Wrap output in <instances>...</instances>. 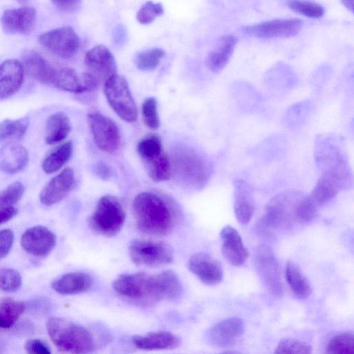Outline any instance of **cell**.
<instances>
[{
    "label": "cell",
    "mask_w": 354,
    "mask_h": 354,
    "mask_svg": "<svg viewBox=\"0 0 354 354\" xmlns=\"http://www.w3.org/2000/svg\"><path fill=\"white\" fill-rule=\"evenodd\" d=\"M317 212L309 195L295 190L284 191L270 201L258 223V230L268 236L288 232L312 221Z\"/></svg>",
    "instance_id": "6da1fadb"
},
{
    "label": "cell",
    "mask_w": 354,
    "mask_h": 354,
    "mask_svg": "<svg viewBox=\"0 0 354 354\" xmlns=\"http://www.w3.org/2000/svg\"><path fill=\"white\" fill-rule=\"evenodd\" d=\"M113 288L121 296L145 304L180 297L183 286L171 270L150 275L145 272L124 274L113 282Z\"/></svg>",
    "instance_id": "7a4b0ae2"
},
{
    "label": "cell",
    "mask_w": 354,
    "mask_h": 354,
    "mask_svg": "<svg viewBox=\"0 0 354 354\" xmlns=\"http://www.w3.org/2000/svg\"><path fill=\"white\" fill-rule=\"evenodd\" d=\"M138 228L153 236H166L173 229V218L167 205L151 192L138 194L133 202Z\"/></svg>",
    "instance_id": "3957f363"
},
{
    "label": "cell",
    "mask_w": 354,
    "mask_h": 354,
    "mask_svg": "<svg viewBox=\"0 0 354 354\" xmlns=\"http://www.w3.org/2000/svg\"><path fill=\"white\" fill-rule=\"evenodd\" d=\"M46 328L52 342L67 354H88L95 348L91 332L84 326L59 317H51Z\"/></svg>",
    "instance_id": "277c9868"
},
{
    "label": "cell",
    "mask_w": 354,
    "mask_h": 354,
    "mask_svg": "<svg viewBox=\"0 0 354 354\" xmlns=\"http://www.w3.org/2000/svg\"><path fill=\"white\" fill-rule=\"evenodd\" d=\"M136 150L151 180L158 183L170 178L171 164L158 135L151 134L142 138L137 145Z\"/></svg>",
    "instance_id": "5b68a950"
},
{
    "label": "cell",
    "mask_w": 354,
    "mask_h": 354,
    "mask_svg": "<svg viewBox=\"0 0 354 354\" xmlns=\"http://www.w3.org/2000/svg\"><path fill=\"white\" fill-rule=\"evenodd\" d=\"M125 217V212L120 201L113 196L105 195L98 201L93 213L88 219V225L96 233L111 237L120 232Z\"/></svg>",
    "instance_id": "8992f818"
},
{
    "label": "cell",
    "mask_w": 354,
    "mask_h": 354,
    "mask_svg": "<svg viewBox=\"0 0 354 354\" xmlns=\"http://www.w3.org/2000/svg\"><path fill=\"white\" fill-rule=\"evenodd\" d=\"M104 95L113 111L124 121L133 122L138 113L126 79L115 75L104 82Z\"/></svg>",
    "instance_id": "52a82bcc"
},
{
    "label": "cell",
    "mask_w": 354,
    "mask_h": 354,
    "mask_svg": "<svg viewBox=\"0 0 354 354\" xmlns=\"http://www.w3.org/2000/svg\"><path fill=\"white\" fill-rule=\"evenodd\" d=\"M174 165L178 174L188 185L201 188L210 176V168L203 156L188 149L177 151L174 155Z\"/></svg>",
    "instance_id": "ba28073f"
},
{
    "label": "cell",
    "mask_w": 354,
    "mask_h": 354,
    "mask_svg": "<svg viewBox=\"0 0 354 354\" xmlns=\"http://www.w3.org/2000/svg\"><path fill=\"white\" fill-rule=\"evenodd\" d=\"M131 261L138 266L156 267L169 264L174 260V250L161 241L134 240L129 248Z\"/></svg>",
    "instance_id": "9c48e42d"
},
{
    "label": "cell",
    "mask_w": 354,
    "mask_h": 354,
    "mask_svg": "<svg viewBox=\"0 0 354 354\" xmlns=\"http://www.w3.org/2000/svg\"><path fill=\"white\" fill-rule=\"evenodd\" d=\"M254 263L256 271L268 291L275 297L283 295L281 271L272 250L266 244L257 247Z\"/></svg>",
    "instance_id": "30bf717a"
},
{
    "label": "cell",
    "mask_w": 354,
    "mask_h": 354,
    "mask_svg": "<svg viewBox=\"0 0 354 354\" xmlns=\"http://www.w3.org/2000/svg\"><path fill=\"white\" fill-rule=\"evenodd\" d=\"M41 45L53 55L71 59L78 52L80 38L71 26H62L44 32L39 37Z\"/></svg>",
    "instance_id": "8fae6325"
},
{
    "label": "cell",
    "mask_w": 354,
    "mask_h": 354,
    "mask_svg": "<svg viewBox=\"0 0 354 354\" xmlns=\"http://www.w3.org/2000/svg\"><path fill=\"white\" fill-rule=\"evenodd\" d=\"M302 26L300 19H275L245 26L243 30L246 35L257 38H286L297 35Z\"/></svg>",
    "instance_id": "7c38bea8"
},
{
    "label": "cell",
    "mask_w": 354,
    "mask_h": 354,
    "mask_svg": "<svg viewBox=\"0 0 354 354\" xmlns=\"http://www.w3.org/2000/svg\"><path fill=\"white\" fill-rule=\"evenodd\" d=\"M88 122L96 146L107 153L115 151L120 142V131L116 124L97 112L89 113Z\"/></svg>",
    "instance_id": "4fadbf2b"
},
{
    "label": "cell",
    "mask_w": 354,
    "mask_h": 354,
    "mask_svg": "<svg viewBox=\"0 0 354 354\" xmlns=\"http://www.w3.org/2000/svg\"><path fill=\"white\" fill-rule=\"evenodd\" d=\"M87 73L99 83L106 82L116 75L117 64L112 53L106 46H96L91 48L84 56Z\"/></svg>",
    "instance_id": "5bb4252c"
},
{
    "label": "cell",
    "mask_w": 354,
    "mask_h": 354,
    "mask_svg": "<svg viewBox=\"0 0 354 354\" xmlns=\"http://www.w3.org/2000/svg\"><path fill=\"white\" fill-rule=\"evenodd\" d=\"M56 236L48 227L35 225L27 229L21 236V246L28 254L37 257L48 256L56 245Z\"/></svg>",
    "instance_id": "9a60e30c"
},
{
    "label": "cell",
    "mask_w": 354,
    "mask_h": 354,
    "mask_svg": "<svg viewBox=\"0 0 354 354\" xmlns=\"http://www.w3.org/2000/svg\"><path fill=\"white\" fill-rule=\"evenodd\" d=\"M244 323L239 317H230L214 324L207 332L208 343L218 348L234 345L244 332Z\"/></svg>",
    "instance_id": "2e32d148"
},
{
    "label": "cell",
    "mask_w": 354,
    "mask_h": 354,
    "mask_svg": "<svg viewBox=\"0 0 354 354\" xmlns=\"http://www.w3.org/2000/svg\"><path fill=\"white\" fill-rule=\"evenodd\" d=\"M36 16V10L31 6L8 9L1 15V25L9 34H28L35 26Z\"/></svg>",
    "instance_id": "e0dca14e"
},
{
    "label": "cell",
    "mask_w": 354,
    "mask_h": 354,
    "mask_svg": "<svg viewBox=\"0 0 354 354\" xmlns=\"http://www.w3.org/2000/svg\"><path fill=\"white\" fill-rule=\"evenodd\" d=\"M75 184L74 171L71 168L63 169L52 178L39 194L40 202L46 206L53 205L62 201Z\"/></svg>",
    "instance_id": "ac0fdd59"
},
{
    "label": "cell",
    "mask_w": 354,
    "mask_h": 354,
    "mask_svg": "<svg viewBox=\"0 0 354 354\" xmlns=\"http://www.w3.org/2000/svg\"><path fill=\"white\" fill-rule=\"evenodd\" d=\"M188 268L203 283L213 286L223 279V268L216 259L206 252H201L192 255L188 261Z\"/></svg>",
    "instance_id": "d6986e66"
},
{
    "label": "cell",
    "mask_w": 354,
    "mask_h": 354,
    "mask_svg": "<svg viewBox=\"0 0 354 354\" xmlns=\"http://www.w3.org/2000/svg\"><path fill=\"white\" fill-rule=\"evenodd\" d=\"M221 238L224 259L234 266L244 264L249 257V252L236 230L230 225L225 226L221 231Z\"/></svg>",
    "instance_id": "ffe728a7"
},
{
    "label": "cell",
    "mask_w": 354,
    "mask_h": 354,
    "mask_svg": "<svg viewBox=\"0 0 354 354\" xmlns=\"http://www.w3.org/2000/svg\"><path fill=\"white\" fill-rule=\"evenodd\" d=\"M24 70L20 61L9 59L0 64V99L11 97L21 87Z\"/></svg>",
    "instance_id": "44dd1931"
},
{
    "label": "cell",
    "mask_w": 354,
    "mask_h": 354,
    "mask_svg": "<svg viewBox=\"0 0 354 354\" xmlns=\"http://www.w3.org/2000/svg\"><path fill=\"white\" fill-rule=\"evenodd\" d=\"M24 73L44 84H53L57 69L36 51H28L23 57Z\"/></svg>",
    "instance_id": "7402d4cb"
},
{
    "label": "cell",
    "mask_w": 354,
    "mask_h": 354,
    "mask_svg": "<svg viewBox=\"0 0 354 354\" xmlns=\"http://www.w3.org/2000/svg\"><path fill=\"white\" fill-rule=\"evenodd\" d=\"M27 150L18 143L6 144L0 148V170L15 174L24 169L28 163Z\"/></svg>",
    "instance_id": "603a6c76"
},
{
    "label": "cell",
    "mask_w": 354,
    "mask_h": 354,
    "mask_svg": "<svg viewBox=\"0 0 354 354\" xmlns=\"http://www.w3.org/2000/svg\"><path fill=\"white\" fill-rule=\"evenodd\" d=\"M237 43L233 35H225L220 37L214 48L208 53L206 64L212 71H221L230 61Z\"/></svg>",
    "instance_id": "cb8c5ba5"
},
{
    "label": "cell",
    "mask_w": 354,
    "mask_h": 354,
    "mask_svg": "<svg viewBox=\"0 0 354 354\" xmlns=\"http://www.w3.org/2000/svg\"><path fill=\"white\" fill-rule=\"evenodd\" d=\"M234 185V210L236 220L245 225L251 220L254 209V200L248 183L242 180L237 179Z\"/></svg>",
    "instance_id": "d4e9b609"
},
{
    "label": "cell",
    "mask_w": 354,
    "mask_h": 354,
    "mask_svg": "<svg viewBox=\"0 0 354 354\" xmlns=\"http://www.w3.org/2000/svg\"><path fill=\"white\" fill-rule=\"evenodd\" d=\"M132 342L139 349L153 351L175 348L180 344V339L170 332L158 331L145 335H135L132 337Z\"/></svg>",
    "instance_id": "484cf974"
},
{
    "label": "cell",
    "mask_w": 354,
    "mask_h": 354,
    "mask_svg": "<svg viewBox=\"0 0 354 354\" xmlns=\"http://www.w3.org/2000/svg\"><path fill=\"white\" fill-rule=\"evenodd\" d=\"M90 276L84 272H69L55 279L53 289L62 295H75L87 291L91 286Z\"/></svg>",
    "instance_id": "4316f807"
},
{
    "label": "cell",
    "mask_w": 354,
    "mask_h": 354,
    "mask_svg": "<svg viewBox=\"0 0 354 354\" xmlns=\"http://www.w3.org/2000/svg\"><path fill=\"white\" fill-rule=\"evenodd\" d=\"M344 187L346 185L339 179L329 174L322 173L309 196L319 209L335 197Z\"/></svg>",
    "instance_id": "83f0119b"
},
{
    "label": "cell",
    "mask_w": 354,
    "mask_h": 354,
    "mask_svg": "<svg viewBox=\"0 0 354 354\" xmlns=\"http://www.w3.org/2000/svg\"><path fill=\"white\" fill-rule=\"evenodd\" d=\"M71 130V124L68 115L57 111L49 116L45 125V140L53 145L63 141Z\"/></svg>",
    "instance_id": "f1b7e54d"
},
{
    "label": "cell",
    "mask_w": 354,
    "mask_h": 354,
    "mask_svg": "<svg viewBox=\"0 0 354 354\" xmlns=\"http://www.w3.org/2000/svg\"><path fill=\"white\" fill-rule=\"evenodd\" d=\"M285 278L297 298L304 299L311 294L312 288L308 279L294 262L287 263L285 268Z\"/></svg>",
    "instance_id": "f546056e"
},
{
    "label": "cell",
    "mask_w": 354,
    "mask_h": 354,
    "mask_svg": "<svg viewBox=\"0 0 354 354\" xmlns=\"http://www.w3.org/2000/svg\"><path fill=\"white\" fill-rule=\"evenodd\" d=\"M53 85L60 90L73 93L87 92L83 73L80 75L71 68L57 70Z\"/></svg>",
    "instance_id": "4dcf8cb0"
},
{
    "label": "cell",
    "mask_w": 354,
    "mask_h": 354,
    "mask_svg": "<svg viewBox=\"0 0 354 354\" xmlns=\"http://www.w3.org/2000/svg\"><path fill=\"white\" fill-rule=\"evenodd\" d=\"M29 125V119H5L0 122V143H17L25 135Z\"/></svg>",
    "instance_id": "1f68e13d"
},
{
    "label": "cell",
    "mask_w": 354,
    "mask_h": 354,
    "mask_svg": "<svg viewBox=\"0 0 354 354\" xmlns=\"http://www.w3.org/2000/svg\"><path fill=\"white\" fill-rule=\"evenodd\" d=\"M73 153V143L64 142L53 150L42 162V169L52 174L61 169L69 160Z\"/></svg>",
    "instance_id": "d6a6232c"
},
{
    "label": "cell",
    "mask_w": 354,
    "mask_h": 354,
    "mask_svg": "<svg viewBox=\"0 0 354 354\" xmlns=\"http://www.w3.org/2000/svg\"><path fill=\"white\" fill-rule=\"evenodd\" d=\"M25 310L23 301L10 297L0 299V328L12 326Z\"/></svg>",
    "instance_id": "836d02e7"
},
{
    "label": "cell",
    "mask_w": 354,
    "mask_h": 354,
    "mask_svg": "<svg viewBox=\"0 0 354 354\" xmlns=\"http://www.w3.org/2000/svg\"><path fill=\"white\" fill-rule=\"evenodd\" d=\"M326 354H354V337L351 332L342 333L327 344Z\"/></svg>",
    "instance_id": "e575fe53"
},
{
    "label": "cell",
    "mask_w": 354,
    "mask_h": 354,
    "mask_svg": "<svg viewBox=\"0 0 354 354\" xmlns=\"http://www.w3.org/2000/svg\"><path fill=\"white\" fill-rule=\"evenodd\" d=\"M164 56L162 49L153 48L138 53L135 59V64L141 71H152L158 66Z\"/></svg>",
    "instance_id": "d590c367"
},
{
    "label": "cell",
    "mask_w": 354,
    "mask_h": 354,
    "mask_svg": "<svg viewBox=\"0 0 354 354\" xmlns=\"http://www.w3.org/2000/svg\"><path fill=\"white\" fill-rule=\"evenodd\" d=\"M24 192L25 187L19 181L14 182L0 191V209L13 207L21 200Z\"/></svg>",
    "instance_id": "8d00e7d4"
},
{
    "label": "cell",
    "mask_w": 354,
    "mask_h": 354,
    "mask_svg": "<svg viewBox=\"0 0 354 354\" xmlns=\"http://www.w3.org/2000/svg\"><path fill=\"white\" fill-rule=\"evenodd\" d=\"M274 354H312V347L301 340L285 338L279 342Z\"/></svg>",
    "instance_id": "74e56055"
},
{
    "label": "cell",
    "mask_w": 354,
    "mask_h": 354,
    "mask_svg": "<svg viewBox=\"0 0 354 354\" xmlns=\"http://www.w3.org/2000/svg\"><path fill=\"white\" fill-rule=\"evenodd\" d=\"M288 6L296 12L313 19L322 17L325 12L322 5L308 1H289Z\"/></svg>",
    "instance_id": "f35d334b"
},
{
    "label": "cell",
    "mask_w": 354,
    "mask_h": 354,
    "mask_svg": "<svg viewBox=\"0 0 354 354\" xmlns=\"http://www.w3.org/2000/svg\"><path fill=\"white\" fill-rule=\"evenodd\" d=\"M22 283L20 273L12 268H0V290L12 292L18 290Z\"/></svg>",
    "instance_id": "ab89813d"
},
{
    "label": "cell",
    "mask_w": 354,
    "mask_h": 354,
    "mask_svg": "<svg viewBox=\"0 0 354 354\" xmlns=\"http://www.w3.org/2000/svg\"><path fill=\"white\" fill-rule=\"evenodd\" d=\"M142 115L147 127L153 130L158 129L160 119L155 97H150L145 100L142 105Z\"/></svg>",
    "instance_id": "60d3db41"
},
{
    "label": "cell",
    "mask_w": 354,
    "mask_h": 354,
    "mask_svg": "<svg viewBox=\"0 0 354 354\" xmlns=\"http://www.w3.org/2000/svg\"><path fill=\"white\" fill-rule=\"evenodd\" d=\"M163 13L164 8L161 3L147 1L137 12L136 19L142 24H149L153 22L156 17L161 16Z\"/></svg>",
    "instance_id": "b9f144b4"
},
{
    "label": "cell",
    "mask_w": 354,
    "mask_h": 354,
    "mask_svg": "<svg viewBox=\"0 0 354 354\" xmlns=\"http://www.w3.org/2000/svg\"><path fill=\"white\" fill-rule=\"evenodd\" d=\"M14 233L11 230H0V259L10 252L14 242Z\"/></svg>",
    "instance_id": "7bdbcfd3"
},
{
    "label": "cell",
    "mask_w": 354,
    "mask_h": 354,
    "mask_svg": "<svg viewBox=\"0 0 354 354\" xmlns=\"http://www.w3.org/2000/svg\"><path fill=\"white\" fill-rule=\"evenodd\" d=\"M24 348L28 354H51L48 346L42 341L31 339L26 342Z\"/></svg>",
    "instance_id": "ee69618b"
},
{
    "label": "cell",
    "mask_w": 354,
    "mask_h": 354,
    "mask_svg": "<svg viewBox=\"0 0 354 354\" xmlns=\"http://www.w3.org/2000/svg\"><path fill=\"white\" fill-rule=\"evenodd\" d=\"M93 171L102 180H109L112 176L111 169L103 162H97L93 167Z\"/></svg>",
    "instance_id": "f6af8a7d"
},
{
    "label": "cell",
    "mask_w": 354,
    "mask_h": 354,
    "mask_svg": "<svg viewBox=\"0 0 354 354\" xmlns=\"http://www.w3.org/2000/svg\"><path fill=\"white\" fill-rule=\"evenodd\" d=\"M54 5L59 9L66 11L75 10L81 3L80 1H54Z\"/></svg>",
    "instance_id": "bcb514c9"
},
{
    "label": "cell",
    "mask_w": 354,
    "mask_h": 354,
    "mask_svg": "<svg viewBox=\"0 0 354 354\" xmlns=\"http://www.w3.org/2000/svg\"><path fill=\"white\" fill-rule=\"evenodd\" d=\"M17 209L13 207H9L0 209V225L8 222L15 217L17 214Z\"/></svg>",
    "instance_id": "7dc6e473"
},
{
    "label": "cell",
    "mask_w": 354,
    "mask_h": 354,
    "mask_svg": "<svg viewBox=\"0 0 354 354\" xmlns=\"http://www.w3.org/2000/svg\"><path fill=\"white\" fill-rule=\"evenodd\" d=\"M342 4L347 8L351 12H353L354 1L353 0H346L342 1Z\"/></svg>",
    "instance_id": "c3c4849f"
},
{
    "label": "cell",
    "mask_w": 354,
    "mask_h": 354,
    "mask_svg": "<svg viewBox=\"0 0 354 354\" xmlns=\"http://www.w3.org/2000/svg\"><path fill=\"white\" fill-rule=\"evenodd\" d=\"M219 354H243L240 352L235 351H227L223 353H221Z\"/></svg>",
    "instance_id": "681fc988"
}]
</instances>
